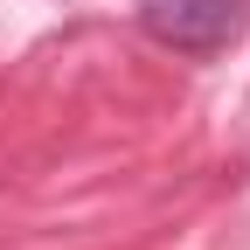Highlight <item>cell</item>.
Here are the masks:
<instances>
[{
  "mask_svg": "<svg viewBox=\"0 0 250 250\" xmlns=\"http://www.w3.org/2000/svg\"><path fill=\"white\" fill-rule=\"evenodd\" d=\"M139 28L160 49L215 56L250 35V0H139Z\"/></svg>",
  "mask_w": 250,
  "mask_h": 250,
  "instance_id": "1",
  "label": "cell"
}]
</instances>
